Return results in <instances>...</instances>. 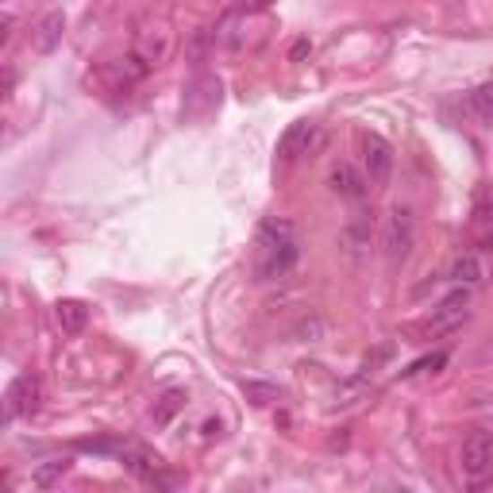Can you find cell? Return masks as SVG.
I'll list each match as a JSON object with an SVG mask.
<instances>
[{"instance_id": "cell-1", "label": "cell", "mask_w": 493, "mask_h": 493, "mask_svg": "<svg viewBox=\"0 0 493 493\" xmlns=\"http://www.w3.org/2000/svg\"><path fill=\"white\" fill-rule=\"evenodd\" d=\"M297 258H301L297 228L281 216H266L263 224H258V236H255V278L278 281L297 266Z\"/></svg>"}, {"instance_id": "cell-2", "label": "cell", "mask_w": 493, "mask_h": 493, "mask_svg": "<svg viewBox=\"0 0 493 493\" xmlns=\"http://www.w3.org/2000/svg\"><path fill=\"white\" fill-rule=\"evenodd\" d=\"M362 174H367L370 189H382L389 174H394V147H389L378 132L362 135Z\"/></svg>"}, {"instance_id": "cell-3", "label": "cell", "mask_w": 493, "mask_h": 493, "mask_svg": "<svg viewBox=\"0 0 493 493\" xmlns=\"http://www.w3.org/2000/svg\"><path fill=\"white\" fill-rule=\"evenodd\" d=\"M220 108V82L212 74H197L186 85V100H181V116L186 120H204Z\"/></svg>"}, {"instance_id": "cell-4", "label": "cell", "mask_w": 493, "mask_h": 493, "mask_svg": "<svg viewBox=\"0 0 493 493\" xmlns=\"http://www.w3.org/2000/svg\"><path fill=\"white\" fill-rule=\"evenodd\" d=\"M170 43H174L170 28H166L162 20H147L135 31V62H143V66H159V62L170 55Z\"/></svg>"}, {"instance_id": "cell-5", "label": "cell", "mask_w": 493, "mask_h": 493, "mask_svg": "<svg viewBox=\"0 0 493 493\" xmlns=\"http://www.w3.org/2000/svg\"><path fill=\"white\" fill-rule=\"evenodd\" d=\"M35 409H39V378L35 374H16L4 389V417L20 420V417H31Z\"/></svg>"}, {"instance_id": "cell-6", "label": "cell", "mask_w": 493, "mask_h": 493, "mask_svg": "<svg viewBox=\"0 0 493 493\" xmlns=\"http://www.w3.org/2000/svg\"><path fill=\"white\" fill-rule=\"evenodd\" d=\"M463 471L474 478H486L489 466H493V432H486V428H478V432H471L463 439Z\"/></svg>"}, {"instance_id": "cell-7", "label": "cell", "mask_w": 493, "mask_h": 493, "mask_svg": "<svg viewBox=\"0 0 493 493\" xmlns=\"http://www.w3.org/2000/svg\"><path fill=\"white\" fill-rule=\"evenodd\" d=\"M412 236H417V231H412V212L394 204V209H389V220H385V236H382L385 255L394 258V263L397 258H405L412 251Z\"/></svg>"}, {"instance_id": "cell-8", "label": "cell", "mask_w": 493, "mask_h": 493, "mask_svg": "<svg viewBox=\"0 0 493 493\" xmlns=\"http://www.w3.org/2000/svg\"><path fill=\"white\" fill-rule=\"evenodd\" d=\"M316 139H320V127H316L313 120H293L290 127H285V135L278 139V159H281V162L301 159V154L313 151Z\"/></svg>"}, {"instance_id": "cell-9", "label": "cell", "mask_w": 493, "mask_h": 493, "mask_svg": "<svg viewBox=\"0 0 493 493\" xmlns=\"http://www.w3.org/2000/svg\"><path fill=\"white\" fill-rule=\"evenodd\" d=\"M62 31H66V16H62V12H47V16L31 28V47L39 55H50V50L62 43Z\"/></svg>"}, {"instance_id": "cell-10", "label": "cell", "mask_w": 493, "mask_h": 493, "mask_svg": "<svg viewBox=\"0 0 493 493\" xmlns=\"http://www.w3.org/2000/svg\"><path fill=\"white\" fill-rule=\"evenodd\" d=\"M332 189L340 193V197H347V201H367L370 181H367V174H359L355 166L340 162V166H335V170H332Z\"/></svg>"}, {"instance_id": "cell-11", "label": "cell", "mask_w": 493, "mask_h": 493, "mask_svg": "<svg viewBox=\"0 0 493 493\" xmlns=\"http://www.w3.org/2000/svg\"><path fill=\"white\" fill-rule=\"evenodd\" d=\"M466 301H471V290H466V285H459V290L451 293L447 301L432 313V328L439 332V328H455V324H463V320H466Z\"/></svg>"}, {"instance_id": "cell-12", "label": "cell", "mask_w": 493, "mask_h": 493, "mask_svg": "<svg viewBox=\"0 0 493 493\" xmlns=\"http://www.w3.org/2000/svg\"><path fill=\"white\" fill-rule=\"evenodd\" d=\"M120 459H124V466H127V471H132L135 478L162 482V478H159L162 463H159V455H151V451H143V447H120Z\"/></svg>"}, {"instance_id": "cell-13", "label": "cell", "mask_w": 493, "mask_h": 493, "mask_svg": "<svg viewBox=\"0 0 493 493\" xmlns=\"http://www.w3.org/2000/svg\"><path fill=\"white\" fill-rule=\"evenodd\" d=\"M471 231L482 246H493V189H486L474 204V216H471Z\"/></svg>"}, {"instance_id": "cell-14", "label": "cell", "mask_w": 493, "mask_h": 493, "mask_svg": "<svg viewBox=\"0 0 493 493\" xmlns=\"http://www.w3.org/2000/svg\"><path fill=\"white\" fill-rule=\"evenodd\" d=\"M482 278H486V263L478 255H459L455 263H451V281L455 285H466V290H474V285H482Z\"/></svg>"}, {"instance_id": "cell-15", "label": "cell", "mask_w": 493, "mask_h": 493, "mask_svg": "<svg viewBox=\"0 0 493 493\" xmlns=\"http://www.w3.org/2000/svg\"><path fill=\"white\" fill-rule=\"evenodd\" d=\"M55 320H58V328L66 335H82L89 328V308L82 301H58L55 305Z\"/></svg>"}, {"instance_id": "cell-16", "label": "cell", "mask_w": 493, "mask_h": 493, "mask_svg": "<svg viewBox=\"0 0 493 493\" xmlns=\"http://www.w3.org/2000/svg\"><path fill=\"white\" fill-rule=\"evenodd\" d=\"M466 112H471L482 127H489V132H493V82H486V85H478V89L466 93Z\"/></svg>"}, {"instance_id": "cell-17", "label": "cell", "mask_w": 493, "mask_h": 493, "mask_svg": "<svg viewBox=\"0 0 493 493\" xmlns=\"http://www.w3.org/2000/svg\"><path fill=\"white\" fill-rule=\"evenodd\" d=\"M70 459H50V463H43V466H35V474H31V482L35 486H55V482H62V478H66L70 474Z\"/></svg>"}, {"instance_id": "cell-18", "label": "cell", "mask_w": 493, "mask_h": 493, "mask_svg": "<svg viewBox=\"0 0 493 493\" xmlns=\"http://www.w3.org/2000/svg\"><path fill=\"white\" fill-rule=\"evenodd\" d=\"M243 394L255 401V405H270V401L281 397L278 385H266V382H243Z\"/></svg>"}, {"instance_id": "cell-19", "label": "cell", "mask_w": 493, "mask_h": 493, "mask_svg": "<svg viewBox=\"0 0 493 493\" xmlns=\"http://www.w3.org/2000/svg\"><path fill=\"white\" fill-rule=\"evenodd\" d=\"M370 231H374V216L370 212H355V220H351V243L355 246H367L370 243Z\"/></svg>"}, {"instance_id": "cell-20", "label": "cell", "mask_w": 493, "mask_h": 493, "mask_svg": "<svg viewBox=\"0 0 493 493\" xmlns=\"http://www.w3.org/2000/svg\"><path fill=\"white\" fill-rule=\"evenodd\" d=\"M181 401H186V394H181V389H170V394L162 397V405L154 409V424H166V420H170L174 412L181 409Z\"/></svg>"}, {"instance_id": "cell-21", "label": "cell", "mask_w": 493, "mask_h": 493, "mask_svg": "<svg viewBox=\"0 0 493 493\" xmlns=\"http://www.w3.org/2000/svg\"><path fill=\"white\" fill-rule=\"evenodd\" d=\"M444 362H447V351H436L432 359H420V362H412V367H409L405 374H409V378H412V374H424V370H432V374H436L439 367H444Z\"/></svg>"}, {"instance_id": "cell-22", "label": "cell", "mask_w": 493, "mask_h": 493, "mask_svg": "<svg viewBox=\"0 0 493 493\" xmlns=\"http://www.w3.org/2000/svg\"><path fill=\"white\" fill-rule=\"evenodd\" d=\"M308 50H313V43H308V39H297L293 50H290V58H293V62H301V58L308 55Z\"/></svg>"}]
</instances>
